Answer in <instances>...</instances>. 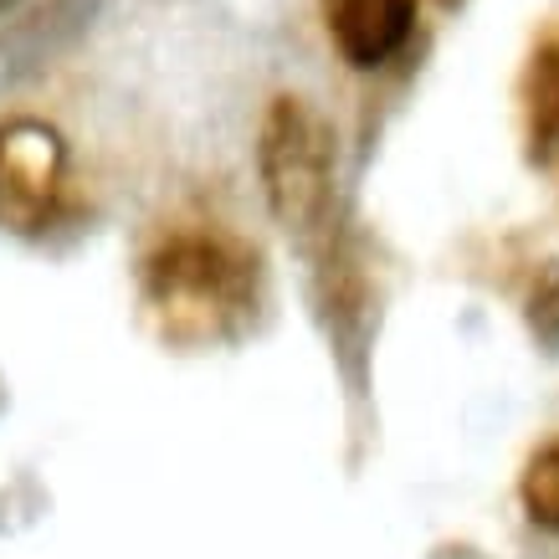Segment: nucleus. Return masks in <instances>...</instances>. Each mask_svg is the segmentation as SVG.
I'll return each mask as SVG.
<instances>
[{
    "label": "nucleus",
    "mask_w": 559,
    "mask_h": 559,
    "mask_svg": "<svg viewBox=\"0 0 559 559\" xmlns=\"http://www.w3.org/2000/svg\"><path fill=\"white\" fill-rule=\"evenodd\" d=\"M21 0H0V16H5V11H16Z\"/></svg>",
    "instance_id": "obj_8"
},
{
    "label": "nucleus",
    "mask_w": 559,
    "mask_h": 559,
    "mask_svg": "<svg viewBox=\"0 0 559 559\" xmlns=\"http://www.w3.org/2000/svg\"><path fill=\"white\" fill-rule=\"evenodd\" d=\"M519 498H524L528 524L544 534H559V437L544 441L528 457L524 477H519Z\"/></svg>",
    "instance_id": "obj_6"
},
{
    "label": "nucleus",
    "mask_w": 559,
    "mask_h": 559,
    "mask_svg": "<svg viewBox=\"0 0 559 559\" xmlns=\"http://www.w3.org/2000/svg\"><path fill=\"white\" fill-rule=\"evenodd\" d=\"M528 323L544 344H559V262H549V272L528 293Z\"/></svg>",
    "instance_id": "obj_7"
},
{
    "label": "nucleus",
    "mask_w": 559,
    "mask_h": 559,
    "mask_svg": "<svg viewBox=\"0 0 559 559\" xmlns=\"http://www.w3.org/2000/svg\"><path fill=\"white\" fill-rule=\"evenodd\" d=\"M262 195L277 226L298 237L319 231L334 211V134L304 98H272L257 134Z\"/></svg>",
    "instance_id": "obj_2"
},
{
    "label": "nucleus",
    "mask_w": 559,
    "mask_h": 559,
    "mask_svg": "<svg viewBox=\"0 0 559 559\" xmlns=\"http://www.w3.org/2000/svg\"><path fill=\"white\" fill-rule=\"evenodd\" d=\"M139 293L165 344L216 349L257 313V252L226 231H175L144 257Z\"/></svg>",
    "instance_id": "obj_1"
},
{
    "label": "nucleus",
    "mask_w": 559,
    "mask_h": 559,
    "mask_svg": "<svg viewBox=\"0 0 559 559\" xmlns=\"http://www.w3.org/2000/svg\"><path fill=\"white\" fill-rule=\"evenodd\" d=\"M519 119H524L528 159L544 165L559 154V21H549L519 72Z\"/></svg>",
    "instance_id": "obj_5"
},
{
    "label": "nucleus",
    "mask_w": 559,
    "mask_h": 559,
    "mask_svg": "<svg viewBox=\"0 0 559 559\" xmlns=\"http://www.w3.org/2000/svg\"><path fill=\"white\" fill-rule=\"evenodd\" d=\"M329 41L349 68H385L416 32V0H319Z\"/></svg>",
    "instance_id": "obj_4"
},
{
    "label": "nucleus",
    "mask_w": 559,
    "mask_h": 559,
    "mask_svg": "<svg viewBox=\"0 0 559 559\" xmlns=\"http://www.w3.org/2000/svg\"><path fill=\"white\" fill-rule=\"evenodd\" d=\"M68 186V144L41 119L0 123V221L32 231L51 221Z\"/></svg>",
    "instance_id": "obj_3"
}]
</instances>
